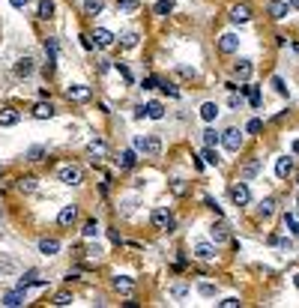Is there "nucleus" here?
Returning <instances> with one entry per match:
<instances>
[{"label":"nucleus","instance_id":"nucleus-8","mask_svg":"<svg viewBox=\"0 0 299 308\" xmlns=\"http://www.w3.org/2000/svg\"><path fill=\"white\" fill-rule=\"evenodd\" d=\"M66 96H69L72 102H90V99H93V90H90L87 84H69Z\"/></svg>","mask_w":299,"mask_h":308},{"label":"nucleus","instance_id":"nucleus-16","mask_svg":"<svg viewBox=\"0 0 299 308\" xmlns=\"http://www.w3.org/2000/svg\"><path fill=\"white\" fill-rule=\"evenodd\" d=\"M39 251H42L45 257L57 254V251H60V240H54V237H42V240H39Z\"/></svg>","mask_w":299,"mask_h":308},{"label":"nucleus","instance_id":"nucleus-53","mask_svg":"<svg viewBox=\"0 0 299 308\" xmlns=\"http://www.w3.org/2000/svg\"><path fill=\"white\" fill-rule=\"evenodd\" d=\"M293 230H296V237H299V224H296V227H293Z\"/></svg>","mask_w":299,"mask_h":308},{"label":"nucleus","instance_id":"nucleus-1","mask_svg":"<svg viewBox=\"0 0 299 308\" xmlns=\"http://www.w3.org/2000/svg\"><path fill=\"white\" fill-rule=\"evenodd\" d=\"M150 221H153L156 230H165V234H174L177 230V218H174V213L168 207H156L153 216H150Z\"/></svg>","mask_w":299,"mask_h":308},{"label":"nucleus","instance_id":"nucleus-13","mask_svg":"<svg viewBox=\"0 0 299 308\" xmlns=\"http://www.w3.org/2000/svg\"><path fill=\"white\" fill-rule=\"evenodd\" d=\"M290 174H293V159H290V156L275 159V177H278V180H287Z\"/></svg>","mask_w":299,"mask_h":308},{"label":"nucleus","instance_id":"nucleus-7","mask_svg":"<svg viewBox=\"0 0 299 308\" xmlns=\"http://www.w3.org/2000/svg\"><path fill=\"white\" fill-rule=\"evenodd\" d=\"M209 237H212V243H215V246H221V243H231V224H228V221H218V224H212V227H209Z\"/></svg>","mask_w":299,"mask_h":308},{"label":"nucleus","instance_id":"nucleus-15","mask_svg":"<svg viewBox=\"0 0 299 308\" xmlns=\"http://www.w3.org/2000/svg\"><path fill=\"white\" fill-rule=\"evenodd\" d=\"M251 72H254L251 60H237V63H234V75H237L239 81H248V78H251Z\"/></svg>","mask_w":299,"mask_h":308},{"label":"nucleus","instance_id":"nucleus-20","mask_svg":"<svg viewBox=\"0 0 299 308\" xmlns=\"http://www.w3.org/2000/svg\"><path fill=\"white\" fill-rule=\"evenodd\" d=\"M251 18V9L245 6V3H239V6H234L231 9V21H237V24H245Z\"/></svg>","mask_w":299,"mask_h":308},{"label":"nucleus","instance_id":"nucleus-4","mask_svg":"<svg viewBox=\"0 0 299 308\" xmlns=\"http://www.w3.org/2000/svg\"><path fill=\"white\" fill-rule=\"evenodd\" d=\"M231 201H234L237 207H248V204H251L248 183H234V185H231Z\"/></svg>","mask_w":299,"mask_h":308},{"label":"nucleus","instance_id":"nucleus-19","mask_svg":"<svg viewBox=\"0 0 299 308\" xmlns=\"http://www.w3.org/2000/svg\"><path fill=\"white\" fill-rule=\"evenodd\" d=\"M195 257H198V260H215V246L198 243V246H195Z\"/></svg>","mask_w":299,"mask_h":308},{"label":"nucleus","instance_id":"nucleus-24","mask_svg":"<svg viewBox=\"0 0 299 308\" xmlns=\"http://www.w3.org/2000/svg\"><path fill=\"white\" fill-rule=\"evenodd\" d=\"M272 213H275V198H264V201L257 204V216L260 218H269Z\"/></svg>","mask_w":299,"mask_h":308},{"label":"nucleus","instance_id":"nucleus-50","mask_svg":"<svg viewBox=\"0 0 299 308\" xmlns=\"http://www.w3.org/2000/svg\"><path fill=\"white\" fill-rule=\"evenodd\" d=\"M287 3H290V9H299V0H287Z\"/></svg>","mask_w":299,"mask_h":308},{"label":"nucleus","instance_id":"nucleus-45","mask_svg":"<svg viewBox=\"0 0 299 308\" xmlns=\"http://www.w3.org/2000/svg\"><path fill=\"white\" fill-rule=\"evenodd\" d=\"M204 204H207V207H209V210H212L215 216L221 213V207H218V201H212V198H204Z\"/></svg>","mask_w":299,"mask_h":308},{"label":"nucleus","instance_id":"nucleus-29","mask_svg":"<svg viewBox=\"0 0 299 308\" xmlns=\"http://www.w3.org/2000/svg\"><path fill=\"white\" fill-rule=\"evenodd\" d=\"M39 18L42 21L54 18V0H39Z\"/></svg>","mask_w":299,"mask_h":308},{"label":"nucleus","instance_id":"nucleus-39","mask_svg":"<svg viewBox=\"0 0 299 308\" xmlns=\"http://www.w3.org/2000/svg\"><path fill=\"white\" fill-rule=\"evenodd\" d=\"M123 12H135V9H141V3H138V0H120V3H117Z\"/></svg>","mask_w":299,"mask_h":308},{"label":"nucleus","instance_id":"nucleus-35","mask_svg":"<svg viewBox=\"0 0 299 308\" xmlns=\"http://www.w3.org/2000/svg\"><path fill=\"white\" fill-rule=\"evenodd\" d=\"M171 191H174L177 198H182V195H189V185H185L182 180H174V183H171Z\"/></svg>","mask_w":299,"mask_h":308},{"label":"nucleus","instance_id":"nucleus-3","mask_svg":"<svg viewBox=\"0 0 299 308\" xmlns=\"http://www.w3.org/2000/svg\"><path fill=\"white\" fill-rule=\"evenodd\" d=\"M135 150H141V153H147V156H159L162 153V141H159V135H138L135 138Z\"/></svg>","mask_w":299,"mask_h":308},{"label":"nucleus","instance_id":"nucleus-27","mask_svg":"<svg viewBox=\"0 0 299 308\" xmlns=\"http://www.w3.org/2000/svg\"><path fill=\"white\" fill-rule=\"evenodd\" d=\"M201 117H204L207 123H212V120L218 117V105H215V102H204V105H201Z\"/></svg>","mask_w":299,"mask_h":308},{"label":"nucleus","instance_id":"nucleus-9","mask_svg":"<svg viewBox=\"0 0 299 308\" xmlns=\"http://www.w3.org/2000/svg\"><path fill=\"white\" fill-rule=\"evenodd\" d=\"M75 221H78V207H75V204H69V207H63L57 213V224L60 227H72Z\"/></svg>","mask_w":299,"mask_h":308},{"label":"nucleus","instance_id":"nucleus-51","mask_svg":"<svg viewBox=\"0 0 299 308\" xmlns=\"http://www.w3.org/2000/svg\"><path fill=\"white\" fill-rule=\"evenodd\" d=\"M293 153H296V156H299V141H293Z\"/></svg>","mask_w":299,"mask_h":308},{"label":"nucleus","instance_id":"nucleus-2","mask_svg":"<svg viewBox=\"0 0 299 308\" xmlns=\"http://www.w3.org/2000/svg\"><path fill=\"white\" fill-rule=\"evenodd\" d=\"M57 180H60L63 185H81V183H84V171H81L78 165H60V168H57Z\"/></svg>","mask_w":299,"mask_h":308},{"label":"nucleus","instance_id":"nucleus-12","mask_svg":"<svg viewBox=\"0 0 299 308\" xmlns=\"http://www.w3.org/2000/svg\"><path fill=\"white\" fill-rule=\"evenodd\" d=\"M30 114H33L36 120H51V117H54V105H51V102H36V105L30 108Z\"/></svg>","mask_w":299,"mask_h":308},{"label":"nucleus","instance_id":"nucleus-44","mask_svg":"<svg viewBox=\"0 0 299 308\" xmlns=\"http://www.w3.org/2000/svg\"><path fill=\"white\" fill-rule=\"evenodd\" d=\"M281 224H284V227H290V230H293V227H296V218H293V216H290V213H284V216H281Z\"/></svg>","mask_w":299,"mask_h":308},{"label":"nucleus","instance_id":"nucleus-30","mask_svg":"<svg viewBox=\"0 0 299 308\" xmlns=\"http://www.w3.org/2000/svg\"><path fill=\"white\" fill-rule=\"evenodd\" d=\"M138 39H141L138 30H129V33H123V36H120V45H123V48H135V45H138Z\"/></svg>","mask_w":299,"mask_h":308},{"label":"nucleus","instance_id":"nucleus-28","mask_svg":"<svg viewBox=\"0 0 299 308\" xmlns=\"http://www.w3.org/2000/svg\"><path fill=\"white\" fill-rule=\"evenodd\" d=\"M105 0H84V15H102Z\"/></svg>","mask_w":299,"mask_h":308},{"label":"nucleus","instance_id":"nucleus-33","mask_svg":"<svg viewBox=\"0 0 299 308\" xmlns=\"http://www.w3.org/2000/svg\"><path fill=\"white\" fill-rule=\"evenodd\" d=\"M153 12L156 15H171L174 12V3H171V0H159V3L153 6Z\"/></svg>","mask_w":299,"mask_h":308},{"label":"nucleus","instance_id":"nucleus-31","mask_svg":"<svg viewBox=\"0 0 299 308\" xmlns=\"http://www.w3.org/2000/svg\"><path fill=\"white\" fill-rule=\"evenodd\" d=\"M81 234H84L87 240H96V237L102 234V230H99V221H96V218H90V221L84 224V230H81Z\"/></svg>","mask_w":299,"mask_h":308},{"label":"nucleus","instance_id":"nucleus-32","mask_svg":"<svg viewBox=\"0 0 299 308\" xmlns=\"http://www.w3.org/2000/svg\"><path fill=\"white\" fill-rule=\"evenodd\" d=\"M45 153H48L45 147L36 144V147H30V150H27V159H30V162H42V159H45Z\"/></svg>","mask_w":299,"mask_h":308},{"label":"nucleus","instance_id":"nucleus-42","mask_svg":"<svg viewBox=\"0 0 299 308\" xmlns=\"http://www.w3.org/2000/svg\"><path fill=\"white\" fill-rule=\"evenodd\" d=\"M272 87H275V93H278V96H287V87H284V81L278 78V75L272 78Z\"/></svg>","mask_w":299,"mask_h":308},{"label":"nucleus","instance_id":"nucleus-36","mask_svg":"<svg viewBox=\"0 0 299 308\" xmlns=\"http://www.w3.org/2000/svg\"><path fill=\"white\" fill-rule=\"evenodd\" d=\"M18 188L21 191H36V177H21L18 180Z\"/></svg>","mask_w":299,"mask_h":308},{"label":"nucleus","instance_id":"nucleus-49","mask_svg":"<svg viewBox=\"0 0 299 308\" xmlns=\"http://www.w3.org/2000/svg\"><path fill=\"white\" fill-rule=\"evenodd\" d=\"M9 6H12V9H24V6H27V0H9Z\"/></svg>","mask_w":299,"mask_h":308},{"label":"nucleus","instance_id":"nucleus-43","mask_svg":"<svg viewBox=\"0 0 299 308\" xmlns=\"http://www.w3.org/2000/svg\"><path fill=\"white\" fill-rule=\"evenodd\" d=\"M221 308H239V299L237 296H228V299H224V302H218Z\"/></svg>","mask_w":299,"mask_h":308},{"label":"nucleus","instance_id":"nucleus-38","mask_svg":"<svg viewBox=\"0 0 299 308\" xmlns=\"http://www.w3.org/2000/svg\"><path fill=\"white\" fill-rule=\"evenodd\" d=\"M51 305H57V308H66V305H72V293H57Z\"/></svg>","mask_w":299,"mask_h":308},{"label":"nucleus","instance_id":"nucleus-40","mask_svg":"<svg viewBox=\"0 0 299 308\" xmlns=\"http://www.w3.org/2000/svg\"><path fill=\"white\" fill-rule=\"evenodd\" d=\"M204 159H207V165H218V153H215V147H207V150H204Z\"/></svg>","mask_w":299,"mask_h":308},{"label":"nucleus","instance_id":"nucleus-6","mask_svg":"<svg viewBox=\"0 0 299 308\" xmlns=\"http://www.w3.org/2000/svg\"><path fill=\"white\" fill-rule=\"evenodd\" d=\"M221 144H224V150L228 153H239V147H242V132L239 129H228L221 135Z\"/></svg>","mask_w":299,"mask_h":308},{"label":"nucleus","instance_id":"nucleus-55","mask_svg":"<svg viewBox=\"0 0 299 308\" xmlns=\"http://www.w3.org/2000/svg\"><path fill=\"white\" fill-rule=\"evenodd\" d=\"M0 177H3V168H0Z\"/></svg>","mask_w":299,"mask_h":308},{"label":"nucleus","instance_id":"nucleus-37","mask_svg":"<svg viewBox=\"0 0 299 308\" xmlns=\"http://www.w3.org/2000/svg\"><path fill=\"white\" fill-rule=\"evenodd\" d=\"M198 293L209 299V296H215V284H209V281H201V284H198Z\"/></svg>","mask_w":299,"mask_h":308},{"label":"nucleus","instance_id":"nucleus-14","mask_svg":"<svg viewBox=\"0 0 299 308\" xmlns=\"http://www.w3.org/2000/svg\"><path fill=\"white\" fill-rule=\"evenodd\" d=\"M93 39H96V45H99V48H111V45H114V39H117V36L111 33V30H105V27H99V30L93 33Z\"/></svg>","mask_w":299,"mask_h":308},{"label":"nucleus","instance_id":"nucleus-5","mask_svg":"<svg viewBox=\"0 0 299 308\" xmlns=\"http://www.w3.org/2000/svg\"><path fill=\"white\" fill-rule=\"evenodd\" d=\"M267 15L272 21H284L290 15V3H287V0H269V3H267Z\"/></svg>","mask_w":299,"mask_h":308},{"label":"nucleus","instance_id":"nucleus-46","mask_svg":"<svg viewBox=\"0 0 299 308\" xmlns=\"http://www.w3.org/2000/svg\"><path fill=\"white\" fill-rule=\"evenodd\" d=\"M248 99H251L254 108H260V93H257V90H248Z\"/></svg>","mask_w":299,"mask_h":308},{"label":"nucleus","instance_id":"nucleus-10","mask_svg":"<svg viewBox=\"0 0 299 308\" xmlns=\"http://www.w3.org/2000/svg\"><path fill=\"white\" fill-rule=\"evenodd\" d=\"M237 48H239V36L237 33H224L221 39H218V51L221 54H234Z\"/></svg>","mask_w":299,"mask_h":308},{"label":"nucleus","instance_id":"nucleus-48","mask_svg":"<svg viewBox=\"0 0 299 308\" xmlns=\"http://www.w3.org/2000/svg\"><path fill=\"white\" fill-rule=\"evenodd\" d=\"M117 69H120V75H123V78H126V81H129V84H132V72H129V69H126V66H123V63H117Z\"/></svg>","mask_w":299,"mask_h":308},{"label":"nucleus","instance_id":"nucleus-17","mask_svg":"<svg viewBox=\"0 0 299 308\" xmlns=\"http://www.w3.org/2000/svg\"><path fill=\"white\" fill-rule=\"evenodd\" d=\"M21 120V114L15 108H0V126H15Z\"/></svg>","mask_w":299,"mask_h":308},{"label":"nucleus","instance_id":"nucleus-34","mask_svg":"<svg viewBox=\"0 0 299 308\" xmlns=\"http://www.w3.org/2000/svg\"><path fill=\"white\" fill-rule=\"evenodd\" d=\"M218 141H221V135H218L215 129H207V132H204V147H215Z\"/></svg>","mask_w":299,"mask_h":308},{"label":"nucleus","instance_id":"nucleus-22","mask_svg":"<svg viewBox=\"0 0 299 308\" xmlns=\"http://www.w3.org/2000/svg\"><path fill=\"white\" fill-rule=\"evenodd\" d=\"M3 305H9V308H18V305H24V290L18 287V290H12V293H6L3 299H0Z\"/></svg>","mask_w":299,"mask_h":308},{"label":"nucleus","instance_id":"nucleus-26","mask_svg":"<svg viewBox=\"0 0 299 308\" xmlns=\"http://www.w3.org/2000/svg\"><path fill=\"white\" fill-rule=\"evenodd\" d=\"M144 111H147L150 120H162V117H165V105H162V102H150Z\"/></svg>","mask_w":299,"mask_h":308},{"label":"nucleus","instance_id":"nucleus-23","mask_svg":"<svg viewBox=\"0 0 299 308\" xmlns=\"http://www.w3.org/2000/svg\"><path fill=\"white\" fill-rule=\"evenodd\" d=\"M87 153L93 156V162H96V159H105V156H108V144H105V141H93V144L87 147Z\"/></svg>","mask_w":299,"mask_h":308},{"label":"nucleus","instance_id":"nucleus-47","mask_svg":"<svg viewBox=\"0 0 299 308\" xmlns=\"http://www.w3.org/2000/svg\"><path fill=\"white\" fill-rule=\"evenodd\" d=\"M171 296H174V299H182V296H185V287H182V284H177V287L171 290Z\"/></svg>","mask_w":299,"mask_h":308},{"label":"nucleus","instance_id":"nucleus-11","mask_svg":"<svg viewBox=\"0 0 299 308\" xmlns=\"http://www.w3.org/2000/svg\"><path fill=\"white\" fill-rule=\"evenodd\" d=\"M111 284H114V290H117V293H123V296H132V293H135V287H138V284H135V278H129V276H117Z\"/></svg>","mask_w":299,"mask_h":308},{"label":"nucleus","instance_id":"nucleus-21","mask_svg":"<svg viewBox=\"0 0 299 308\" xmlns=\"http://www.w3.org/2000/svg\"><path fill=\"white\" fill-rule=\"evenodd\" d=\"M135 162H138V156H135V150H123V153H120V159H117V165H120V171H129V168H135Z\"/></svg>","mask_w":299,"mask_h":308},{"label":"nucleus","instance_id":"nucleus-54","mask_svg":"<svg viewBox=\"0 0 299 308\" xmlns=\"http://www.w3.org/2000/svg\"><path fill=\"white\" fill-rule=\"evenodd\" d=\"M0 218H3V210H0Z\"/></svg>","mask_w":299,"mask_h":308},{"label":"nucleus","instance_id":"nucleus-18","mask_svg":"<svg viewBox=\"0 0 299 308\" xmlns=\"http://www.w3.org/2000/svg\"><path fill=\"white\" fill-rule=\"evenodd\" d=\"M260 174V159H248L242 168H239V177L242 180H251V177H257Z\"/></svg>","mask_w":299,"mask_h":308},{"label":"nucleus","instance_id":"nucleus-25","mask_svg":"<svg viewBox=\"0 0 299 308\" xmlns=\"http://www.w3.org/2000/svg\"><path fill=\"white\" fill-rule=\"evenodd\" d=\"M15 75H18V78H27V75H33V60H30V57H21V60L15 63Z\"/></svg>","mask_w":299,"mask_h":308},{"label":"nucleus","instance_id":"nucleus-41","mask_svg":"<svg viewBox=\"0 0 299 308\" xmlns=\"http://www.w3.org/2000/svg\"><path fill=\"white\" fill-rule=\"evenodd\" d=\"M260 129H264V123H260L257 117H254V120H248V126H245V132H248V135H257Z\"/></svg>","mask_w":299,"mask_h":308},{"label":"nucleus","instance_id":"nucleus-52","mask_svg":"<svg viewBox=\"0 0 299 308\" xmlns=\"http://www.w3.org/2000/svg\"><path fill=\"white\" fill-rule=\"evenodd\" d=\"M293 284H296V290H299V273H296V276H293Z\"/></svg>","mask_w":299,"mask_h":308}]
</instances>
